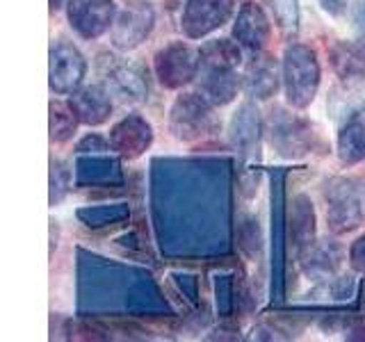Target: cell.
Here are the masks:
<instances>
[{"instance_id": "obj_4", "label": "cell", "mask_w": 365, "mask_h": 342, "mask_svg": "<svg viewBox=\"0 0 365 342\" xmlns=\"http://www.w3.org/2000/svg\"><path fill=\"white\" fill-rule=\"evenodd\" d=\"M155 11L146 3H128L112 23V46L119 51L137 48L153 30Z\"/></svg>"}, {"instance_id": "obj_5", "label": "cell", "mask_w": 365, "mask_h": 342, "mask_svg": "<svg viewBox=\"0 0 365 342\" xmlns=\"http://www.w3.org/2000/svg\"><path fill=\"white\" fill-rule=\"evenodd\" d=\"M205 98L197 96V94H187L180 96L174 108H171V133H174L178 140H197V137L208 133V128L212 125V112Z\"/></svg>"}, {"instance_id": "obj_15", "label": "cell", "mask_w": 365, "mask_h": 342, "mask_svg": "<svg viewBox=\"0 0 365 342\" xmlns=\"http://www.w3.org/2000/svg\"><path fill=\"white\" fill-rule=\"evenodd\" d=\"M258 110L251 105H242L240 112H235L233 119V142L235 146L245 148V153L254 151V146H258Z\"/></svg>"}, {"instance_id": "obj_20", "label": "cell", "mask_w": 365, "mask_h": 342, "mask_svg": "<svg viewBox=\"0 0 365 342\" xmlns=\"http://www.w3.org/2000/svg\"><path fill=\"white\" fill-rule=\"evenodd\" d=\"M319 3H322V7L334 16H338V14L345 11V0H319Z\"/></svg>"}, {"instance_id": "obj_6", "label": "cell", "mask_w": 365, "mask_h": 342, "mask_svg": "<svg viewBox=\"0 0 365 342\" xmlns=\"http://www.w3.org/2000/svg\"><path fill=\"white\" fill-rule=\"evenodd\" d=\"M87 71L85 57L76 46L57 41L51 48V89L55 94H73Z\"/></svg>"}, {"instance_id": "obj_7", "label": "cell", "mask_w": 365, "mask_h": 342, "mask_svg": "<svg viewBox=\"0 0 365 342\" xmlns=\"http://www.w3.org/2000/svg\"><path fill=\"white\" fill-rule=\"evenodd\" d=\"M68 21L83 39H96L114 23V0H68Z\"/></svg>"}, {"instance_id": "obj_16", "label": "cell", "mask_w": 365, "mask_h": 342, "mask_svg": "<svg viewBox=\"0 0 365 342\" xmlns=\"http://www.w3.org/2000/svg\"><path fill=\"white\" fill-rule=\"evenodd\" d=\"M199 57H201V64H215V66H235L237 68V64L242 62V53L237 48V41H228V39L208 41L199 51Z\"/></svg>"}, {"instance_id": "obj_2", "label": "cell", "mask_w": 365, "mask_h": 342, "mask_svg": "<svg viewBox=\"0 0 365 342\" xmlns=\"http://www.w3.org/2000/svg\"><path fill=\"white\" fill-rule=\"evenodd\" d=\"M201 57L192 46L176 41L165 46L163 51H158L155 55V76L160 80V85H165L169 89H176L187 85L192 78H197L199 73Z\"/></svg>"}, {"instance_id": "obj_21", "label": "cell", "mask_w": 365, "mask_h": 342, "mask_svg": "<svg viewBox=\"0 0 365 342\" xmlns=\"http://www.w3.org/2000/svg\"><path fill=\"white\" fill-rule=\"evenodd\" d=\"M354 265L365 271V237L356 244V249H354Z\"/></svg>"}, {"instance_id": "obj_9", "label": "cell", "mask_w": 365, "mask_h": 342, "mask_svg": "<svg viewBox=\"0 0 365 342\" xmlns=\"http://www.w3.org/2000/svg\"><path fill=\"white\" fill-rule=\"evenodd\" d=\"M233 37L237 39L240 46L258 53L260 48H265V43L269 39V21L258 5L247 3L242 9L237 11L235 26H233Z\"/></svg>"}, {"instance_id": "obj_18", "label": "cell", "mask_w": 365, "mask_h": 342, "mask_svg": "<svg viewBox=\"0 0 365 342\" xmlns=\"http://www.w3.org/2000/svg\"><path fill=\"white\" fill-rule=\"evenodd\" d=\"M78 117L71 105L64 103H51V140L53 142H66L76 133Z\"/></svg>"}, {"instance_id": "obj_22", "label": "cell", "mask_w": 365, "mask_h": 342, "mask_svg": "<svg viewBox=\"0 0 365 342\" xmlns=\"http://www.w3.org/2000/svg\"><path fill=\"white\" fill-rule=\"evenodd\" d=\"M356 23H359V30H361V34L365 37V0H363L361 7H359V11H356Z\"/></svg>"}, {"instance_id": "obj_11", "label": "cell", "mask_w": 365, "mask_h": 342, "mask_svg": "<svg viewBox=\"0 0 365 342\" xmlns=\"http://www.w3.org/2000/svg\"><path fill=\"white\" fill-rule=\"evenodd\" d=\"M68 105H71V110L76 112L78 121H83L87 125L106 123L112 112V103H110L108 91L96 85L73 91V96L68 98Z\"/></svg>"}, {"instance_id": "obj_17", "label": "cell", "mask_w": 365, "mask_h": 342, "mask_svg": "<svg viewBox=\"0 0 365 342\" xmlns=\"http://www.w3.org/2000/svg\"><path fill=\"white\" fill-rule=\"evenodd\" d=\"M334 64L340 76H361L365 73V51L351 43H338L334 48Z\"/></svg>"}, {"instance_id": "obj_10", "label": "cell", "mask_w": 365, "mask_h": 342, "mask_svg": "<svg viewBox=\"0 0 365 342\" xmlns=\"http://www.w3.org/2000/svg\"><path fill=\"white\" fill-rule=\"evenodd\" d=\"M151 137H153L151 125L137 117H130L114 125V130L110 135V144L114 151L121 153L123 157H137L148 148Z\"/></svg>"}, {"instance_id": "obj_3", "label": "cell", "mask_w": 365, "mask_h": 342, "mask_svg": "<svg viewBox=\"0 0 365 342\" xmlns=\"http://www.w3.org/2000/svg\"><path fill=\"white\" fill-rule=\"evenodd\" d=\"M233 14V0H185L180 26L185 37L201 39L222 28Z\"/></svg>"}, {"instance_id": "obj_8", "label": "cell", "mask_w": 365, "mask_h": 342, "mask_svg": "<svg viewBox=\"0 0 365 342\" xmlns=\"http://www.w3.org/2000/svg\"><path fill=\"white\" fill-rule=\"evenodd\" d=\"M201 96L212 103V105H226L237 96L240 78L235 73V66H215L201 64Z\"/></svg>"}, {"instance_id": "obj_19", "label": "cell", "mask_w": 365, "mask_h": 342, "mask_svg": "<svg viewBox=\"0 0 365 342\" xmlns=\"http://www.w3.org/2000/svg\"><path fill=\"white\" fill-rule=\"evenodd\" d=\"M272 11L281 30L294 32L299 28V5H297V0H272Z\"/></svg>"}, {"instance_id": "obj_1", "label": "cell", "mask_w": 365, "mask_h": 342, "mask_svg": "<svg viewBox=\"0 0 365 342\" xmlns=\"http://www.w3.org/2000/svg\"><path fill=\"white\" fill-rule=\"evenodd\" d=\"M283 85L292 108L311 105L319 87V62L313 48L292 43L283 53Z\"/></svg>"}, {"instance_id": "obj_13", "label": "cell", "mask_w": 365, "mask_h": 342, "mask_svg": "<svg viewBox=\"0 0 365 342\" xmlns=\"http://www.w3.org/2000/svg\"><path fill=\"white\" fill-rule=\"evenodd\" d=\"M245 89H247L249 96L260 98V100H265V98L277 94L279 71H277V64H274L272 57L262 55L249 64L247 76H245Z\"/></svg>"}, {"instance_id": "obj_12", "label": "cell", "mask_w": 365, "mask_h": 342, "mask_svg": "<svg viewBox=\"0 0 365 342\" xmlns=\"http://www.w3.org/2000/svg\"><path fill=\"white\" fill-rule=\"evenodd\" d=\"M106 78H108L110 91L121 96V100H142L148 91L146 73L140 64H133V62L112 64L108 68Z\"/></svg>"}, {"instance_id": "obj_14", "label": "cell", "mask_w": 365, "mask_h": 342, "mask_svg": "<svg viewBox=\"0 0 365 342\" xmlns=\"http://www.w3.org/2000/svg\"><path fill=\"white\" fill-rule=\"evenodd\" d=\"M338 155L342 162L354 165L365 157V112L354 114L340 130L338 137Z\"/></svg>"}]
</instances>
